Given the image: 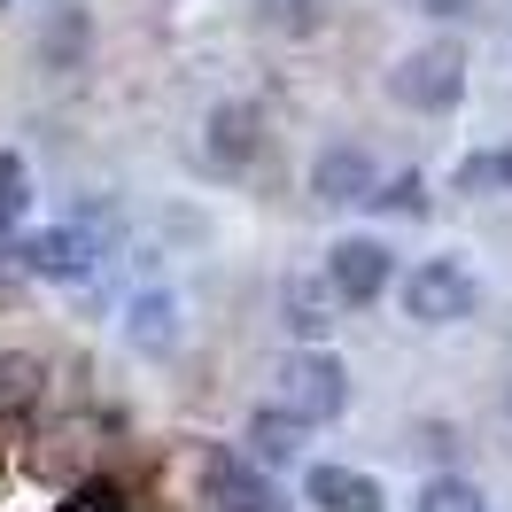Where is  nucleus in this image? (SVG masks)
I'll return each instance as SVG.
<instances>
[{
    "label": "nucleus",
    "mask_w": 512,
    "mask_h": 512,
    "mask_svg": "<svg viewBox=\"0 0 512 512\" xmlns=\"http://www.w3.org/2000/svg\"><path fill=\"white\" fill-rule=\"evenodd\" d=\"M474 272L466 264H450V256H427L412 280H404V319L419 326H458V319H474Z\"/></svg>",
    "instance_id": "obj_1"
},
{
    "label": "nucleus",
    "mask_w": 512,
    "mask_h": 512,
    "mask_svg": "<svg viewBox=\"0 0 512 512\" xmlns=\"http://www.w3.org/2000/svg\"><path fill=\"white\" fill-rule=\"evenodd\" d=\"M280 396H288V412L303 419V427H319V419H334L350 404V373H342L326 350H303V357L280 365Z\"/></svg>",
    "instance_id": "obj_2"
},
{
    "label": "nucleus",
    "mask_w": 512,
    "mask_h": 512,
    "mask_svg": "<svg viewBox=\"0 0 512 512\" xmlns=\"http://www.w3.org/2000/svg\"><path fill=\"white\" fill-rule=\"evenodd\" d=\"M388 86H396V101H412V109H450V101H458V86H466V47L435 39V47L404 55Z\"/></svg>",
    "instance_id": "obj_3"
},
{
    "label": "nucleus",
    "mask_w": 512,
    "mask_h": 512,
    "mask_svg": "<svg viewBox=\"0 0 512 512\" xmlns=\"http://www.w3.org/2000/svg\"><path fill=\"white\" fill-rule=\"evenodd\" d=\"M326 288L342 303H373L388 288V249L381 241H334L326 249Z\"/></svg>",
    "instance_id": "obj_4"
},
{
    "label": "nucleus",
    "mask_w": 512,
    "mask_h": 512,
    "mask_svg": "<svg viewBox=\"0 0 512 512\" xmlns=\"http://www.w3.org/2000/svg\"><path fill=\"white\" fill-rule=\"evenodd\" d=\"M16 264L39 272V280H78V272L94 264V233H86V225H47V233H32V241L16 249Z\"/></svg>",
    "instance_id": "obj_5"
},
{
    "label": "nucleus",
    "mask_w": 512,
    "mask_h": 512,
    "mask_svg": "<svg viewBox=\"0 0 512 512\" xmlns=\"http://www.w3.org/2000/svg\"><path fill=\"white\" fill-rule=\"evenodd\" d=\"M202 489H210V505H218V512H280L272 481L256 474V466H241V458H225V450H210V466H202Z\"/></svg>",
    "instance_id": "obj_6"
},
{
    "label": "nucleus",
    "mask_w": 512,
    "mask_h": 512,
    "mask_svg": "<svg viewBox=\"0 0 512 512\" xmlns=\"http://www.w3.org/2000/svg\"><path fill=\"white\" fill-rule=\"evenodd\" d=\"M303 497H311L319 512H388L381 481H373V474H350V466H311Z\"/></svg>",
    "instance_id": "obj_7"
},
{
    "label": "nucleus",
    "mask_w": 512,
    "mask_h": 512,
    "mask_svg": "<svg viewBox=\"0 0 512 512\" xmlns=\"http://www.w3.org/2000/svg\"><path fill=\"white\" fill-rule=\"evenodd\" d=\"M311 194L319 202H373V156L365 148H326L311 163Z\"/></svg>",
    "instance_id": "obj_8"
},
{
    "label": "nucleus",
    "mask_w": 512,
    "mask_h": 512,
    "mask_svg": "<svg viewBox=\"0 0 512 512\" xmlns=\"http://www.w3.org/2000/svg\"><path fill=\"white\" fill-rule=\"evenodd\" d=\"M280 311H288V334L319 342L326 326H334V288H319V280H288V288H280Z\"/></svg>",
    "instance_id": "obj_9"
},
{
    "label": "nucleus",
    "mask_w": 512,
    "mask_h": 512,
    "mask_svg": "<svg viewBox=\"0 0 512 512\" xmlns=\"http://www.w3.org/2000/svg\"><path fill=\"white\" fill-rule=\"evenodd\" d=\"M210 156L218 163H249L256 156V117L241 101H218V109H210Z\"/></svg>",
    "instance_id": "obj_10"
},
{
    "label": "nucleus",
    "mask_w": 512,
    "mask_h": 512,
    "mask_svg": "<svg viewBox=\"0 0 512 512\" xmlns=\"http://www.w3.org/2000/svg\"><path fill=\"white\" fill-rule=\"evenodd\" d=\"M132 342L148 357H163L179 342V303H171V295H140V303H132Z\"/></svg>",
    "instance_id": "obj_11"
},
{
    "label": "nucleus",
    "mask_w": 512,
    "mask_h": 512,
    "mask_svg": "<svg viewBox=\"0 0 512 512\" xmlns=\"http://www.w3.org/2000/svg\"><path fill=\"white\" fill-rule=\"evenodd\" d=\"M412 512H489V505H481V489H474V481L435 474V481H427V489L412 497Z\"/></svg>",
    "instance_id": "obj_12"
},
{
    "label": "nucleus",
    "mask_w": 512,
    "mask_h": 512,
    "mask_svg": "<svg viewBox=\"0 0 512 512\" xmlns=\"http://www.w3.org/2000/svg\"><path fill=\"white\" fill-rule=\"evenodd\" d=\"M249 443L256 450H264V458H295V450H303V419H280V412H264V419H256V427H249Z\"/></svg>",
    "instance_id": "obj_13"
},
{
    "label": "nucleus",
    "mask_w": 512,
    "mask_h": 512,
    "mask_svg": "<svg viewBox=\"0 0 512 512\" xmlns=\"http://www.w3.org/2000/svg\"><path fill=\"white\" fill-rule=\"evenodd\" d=\"M32 210V179H24V156H0V233L8 225H24Z\"/></svg>",
    "instance_id": "obj_14"
},
{
    "label": "nucleus",
    "mask_w": 512,
    "mask_h": 512,
    "mask_svg": "<svg viewBox=\"0 0 512 512\" xmlns=\"http://www.w3.org/2000/svg\"><path fill=\"white\" fill-rule=\"evenodd\" d=\"M32 396H39V365L32 357H0V412H16Z\"/></svg>",
    "instance_id": "obj_15"
},
{
    "label": "nucleus",
    "mask_w": 512,
    "mask_h": 512,
    "mask_svg": "<svg viewBox=\"0 0 512 512\" xmlns=\"http://www.w3.org/2000/svg\"><path fill=\"white\" fill-rule=\"evenodd\" d=\"M256 8H264L272 32H311L319 24V0H256Z\"/></svg>",
    "instance_id": "obj_16"
},
{
    "label": "nucleus",
    "mask_w": 512,
    "mask_h": 512,
    "mask_svg": "<svg viewBox=\"0 0 512 512\" xmlns=\"http://www.w3.org/2000/svg\"><path fill=\"white\" fill-rule=\"evenodd\" d=\"M373 202H381V210H396V218H419V210H427V187H419L412 171H404V179H388Z\"/></svg>",
    "instance_id": "obj_17"
},
{
    "label": "nucleus",
    "mask_w": 512,
    "mask_h": 512,
    "mask_svg": "<svg viewBox=\"0 0 512 512\" xmlns=\"http://www.w3.org/2000/svg\"><path fill=\"white\" fill-rule=\"evenodd\" d=\"M458 187H466V194L505 187V163H497V156H466V163H458Z\"/></svg>",
    "instance_id": "obj_18"
},
{
    "label": "nucleus",
    "mask_w": 512,
    "mask_h": 512,
    "mask_svg": "<svg viewBox=\"0 0 512 512\" xmlns=\"http://www.w3.org/2000/svg\"><path fill=\"white\" fill-rule=\"evenodd\" d=\"M427 8H435V16H466L474 0H427Z\"/></svg>",
    "instance_id": "obj_19"
},
{
    "label": "nucleus",
    "mask_w": 512,
    "mask_h": 512,
    "mask_svg": "<svg viewBox=\"0 0 512 512\" xmlns=\"http://www.w3.org/2000/svg\"><path fill=\"white\" fill-rule=\"evenodd\" d=\"M497 163H505V187H512V148H505V156H497Z\"/></svg>",
    "instance_id": "obj_20"
},
{
    "label": "nucleus",
    "mask_w": 512,
    "mask_h": 512,
    "mask_svg": "<svg viewBox=\"0 0 512 512\" xmlns=\"http://www.w3.org/2000/svg\"><path fill=\"white\" fill-rule=\"evenodd\" d=\"M0 8H8V0H0Z\"/></svg>",
    "instance_id": "obj_21"
}]
</instances>
